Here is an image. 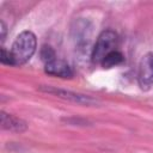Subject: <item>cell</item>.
<instances>
[{
    "mask_svg": "<svg viewBox=\"0 0 153 153\" xmlns=\"http://www.w3.org/2000/svg\"><path fill=\"white\" fill-rule=\"evenodd\" d=\"M36 48H37V39L35 33L27 30L20 32L14 39L12 48L10 50L12 66H22L26 63L35 54Z\"/></svg>",
    "mask_w": 153,
    "mask_h": 153,
    "instance_id": "cell-1",
    "label": "cell"
},
{
    "mask_svg": "<svg viewBox=\"0 0 153 153\" xmlns=\"http://www.w3.org/2000/svg\"><path fill=\"white\" fill-rule=\"evenodd\" d=\"M118 43V38L116 32L112 30H104L98 36L94 47L92 48V61L97 63H102V61L105 59L106 55L116 50Z\"/></svg>",
    "mask_w": 153,
    "mask_h": 153,
    "instance_id": "cell-2",
    "label": "cell"
},
{
    "mask_svg": "<svg viewBox=\"0 0 153 153\" xmlns=\"http://www.w3.org/2000/svg\"><path fill=\"white\" fill-rule=\"evenodd\" d=\"M137 82L141 90L148 91L153 87V51L145 54L139 63Z\"/></svg>",
    "mask_w": 153,
    "mask_h": 153,
    "instance_id": "cell-3",
    "label": "cell"
},
{
    "mask_svg": "<svg viewBox=\"0 0 153 153\" xmlns=\"http://www.w3.org/2000/svg\"><path fill=\"white\" fill-rule=\"evenodd\" d=\"M39 90L43 91V92H45V93H50L53 96H56L59 98L74 102L76 104H82V105H93V104H97V99H94V98H92L90 96H85V94H81V93L73 92V91L62 90V88L51 87V86H41Z\"/></svg>",
    "mask_w": 153,
    "mask_h": 153,
    "instance_id": "cell-4",
    "label": "cell"
},
{
    "mask_svg": "<svg viewBox=\"0 0 153 153\" xmlns=\"http://www.w3.org/2000/svg\"><path fill=\"white\" fill-rule=\"evenodd\" d=\"M44 71L47 74L59 76V78H72L73 76V71L69 67V65L60 59H54L47 62Z\"/></svg>",
    "mask_w": 153,
    "mask_h": 153,
    "instance_id": "cell-5",
    "label": "cell"
},
{
    "mask_svg": "<svg viewBox=\"0 0 153 153\" xmlns=\"http://www.w3.org/2000/svg\"><path fill=\"white\" fill-rule=\"evenodd\" d=\"M0 118H1V127L8 131L23 133L27 129V124L25 121H23L22 118L17 117V116L7 114L5 111H1Z\"/></svg>",
    "mask_w": 153,
    "mask_h": 153,
    "instance_id": "cell-6",
    "label": "cell"
},
{
    "mask_svg": "<svg viewBox=\"0 0 153 153\" xmlns=\"http://www.w3.org/2000/svg\"><path fill=\"white\" fill-rule=\"evenodd\" d=\"M123 60H124V57H123L122 53H120L118 50H115V51L110 53L109 55H106L105 59L102 61L100 65H102L104 68H112V67L118 66L120 63H122Z\"/></svg>",
    "mask_w": 153,
    "mask_h": 153,
    "instance_id": "cell-7",
    "label": "cell"
},
{
    "mask_svg": "<svg viewBox=\"0 0 153 153\" xmlns=\"http://www.w3.org/2000/svg\"><path fill=\"white\" fill-rule=\"evenodd\" d=\"M41 59L47 63L54 59H56L55 56V51L50 45H43L41 49Z\"/></svg>",
    "mask_w": 153,
    "mask_h": 153,
    "instance_id": "cell-8",
    "label": "cell"
},
{
    "mask_svg": "<svg viewBox=\"0 0 153 153\" xmlns=\"http://www.w3.org/2000/svg\"><path fill=\"white\" fill-rule=\"evenodd\" d=\"M1 62L5 65H11L12 66V59H11V53L10 50H6L5 48H1Z\"/></svg>",
    "mask_w": 153,
    "mask_h": 153,
    "instance_id": "cell-9",
    "label": "cell"
},
{
    "mask_svg": "<svg viewBox=\"0 0 153 153\" xmlns=\"http://www.w3.org/2000/svg\"><path fill=\"white\" fill-rule=\"evenodd\" d=\"M0 30H1V41H4L5 39V36H6V25H5V23L1 20L0 22Z\"/></svg>",
    "mask_w": 153,
    "mask_h": 153,
    "instance_id": "cell-10",
    "label": "cell"
}]
</instances>
